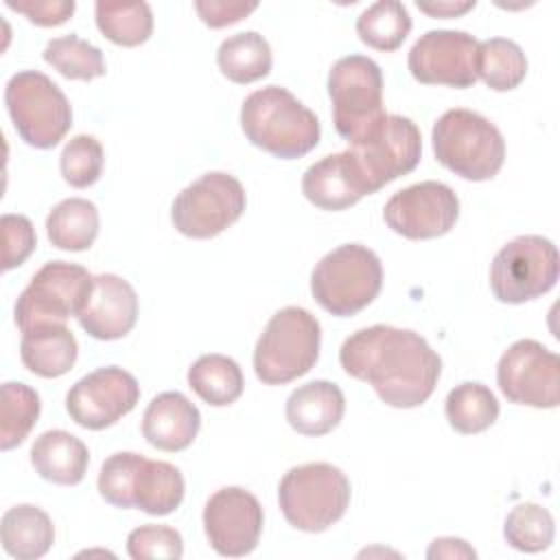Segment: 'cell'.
Returning a JSON list of instances; mask_svg holds the SVG:
<instances>
[{
  "mask_svg": "<svg viewBox=\"0 0 560 560\" xmlns=\"http://www.w3.org/2000/svg\"><path fill=\"white\" fill-rule=\"evenodd\" d=\"M346 374L365 381L378 398L398 409H411L433 394L442 359L413 330L374 324L352 332L339 350Z\"/></svg>",
  "mask_w": 560,
  "mask_h": 560,
  "instance_id": "obj_1",
  "label": "cell"
},
{
  "mask_svg": "<svg viewBox=\"0 0 560 560\" xmlns=\"http://www.w3.org/2000/svg\"><path fill=\"white\" fill-rule=\"evenodd\" d=\"M245 138L280 160L306 155L319 142L317 116L280 85L252 92L241 105Z\"/></svg>",
  "mask_w": 560,
  "mask_h": 560,
  "instance_id": "obj_2",
  "label": "cell"
},
{
  "mask_svg": "<svg viewBox=\"0 0 560 560\" xmlns=\"http://www.w3.org/2000/svg\"><path fill=\"white\" fill-rule=\"evenodd\" d=\"M435 160L470 182L492 179L505 160V140L486 116L455 107L433 125Z\"/></svg>",
  "mask_w": 560,
  "mask_h": 560,
  "instance_id": "obj_3",
  "label": "cell"
},
{
  "mask_svg": "<svg viewBox=\"0 0 560 560\" xmlns=\"http://www.w3.org/2000/svg\"><path fill=\"white\" fill-rule=\"evenodd\" d=\"M322 328L302 306L271 315L254 348V372L265 385H284L304 376L319 357Z\"/></svg>",
  "mask_w": 560,
  "mask_h": 560,
  "instance_id": "obj_4",
  "label": "cell"
},
{
  "mask_svg": "<svg viewBox=\"0 0 560 560\" xmlns=\"http://www.w3.org/2000/svg\"><path fill=\"white\" fill-rule=\"evenodd\" d=\"M383 284L381 258L361 243L328 252L311 273L315 302L337 317H350L374 302Z\"/></svg>",
  "mask_w": 560,
  "mask_h": 560,
  "instance_id": "obj_5",
  "label": "cell"
},
{
  "mask_svg": "<svg viewBox=\"0 0 560 560\" xmlns=\"http://www.w3.org/2000/svg\"><path fill=\"white\" fill-rule=\"evenodd\" d=\"M278 503L291 527L317 534L346 514L350 481L341 468L326 462L293 466L280 479Z\"/></svg>",
  "mask_w": 560,
  "mask_h": 560,
  "instance_id": "obj_6",
  "label": "cell"
},
{
  "mask_svg": "<svg viewBox=\"0 0 560 560\" xmlns=\"http://www.w3.org/2000/svg\"><path fill=\"white\" fill-rule=\"evenodd\" d=\"M4 103L18 136L35 149L57 147L72 127V107L61 88L37 70H22L7 81Z\"/></svg>",
  "mask_w": 560,
  "mask_h": 560,
  "instance_id": "obj_7",
  "label": "cell"
},
{
  "mask_svg": "<svg viewBox=\"0 0 560 560\" xmlns=\"http://www.w3.org/2000/svg\"><path fill=\"white\" fill-rule=\"evenodd\" d=\"M328 94L337 133L357 144L383 116V72L365 55H348L328 72Z\"/></svg>",
  "mask_w": 560,
  "mask_h": 560,
  "instance_id": "obj_8",
  "label": "cell"
},
{
  "mask_svg": "<svg viewBox=\"0 0 560 560\" xmlns=\"http://www.w3.org/2000/svg\"><path fill=\"white\" fill-rule=\"evenodd\" d=\"M556 245L538 234H525L503 245L490 265V289L499 302L523 304L551 291L558 282Z\"/></svg>",
  "mask_w": 560,
  "mask_h": 560,
  "instance_id": "obj_9",
  "label": "cell"
},
{
  "mask_svg": "<svg viewBox=\"0 0 560 560\" xmlns=\"http://www.w3.org/2000/svg\"><path fill=\"white\" fill-rule=\"evenodd\" d=\"M245 203L243 184L234 175L210 171L175 197L171 221L188 238H212L241 219Z\"/></svg>",
  "mask_w": 560,
  "mask_h": 560,
  "instance_id": "obj_10",
  "label": "cell"
},
{
  "mask_svg": "<svg viewBox=\"0 0 560 560\" xmlns=\"http://www.w3.org/2000/svg\"><path fill=\"white\" fill-rule=\"evenodd\" d=\"M92 278L81 265L46 262L15 302L18 328L24 332L39 324H66L68 317H77L92 289Z\"/></svg>",
  "mask_w": 560,
  "mask_h": 560,
  "instance_id": "obj_11",
  "label": "cell"
},
{
  "mask_svg": "<svg viewBox=\"0 0 560 560\" xmlns=\"http://www.w3.org/2000/svg\"><path fill=\"white\" fill-rule=\"evenodd\" d=\"M372 192L411 173L422 155L418 125L398 114H385L357 144L350 147Z\"/></svg>",
  "mask_w": 560,
  "mask_h": 560,
  "instance_id": "obj_12",
  "label": "cell"
},
{
  "mask_svg": "<svg viewBox=\"0 0 560 560\" xmlns=\"http://www.w3.org/2000/svg\"><path fill=\"white\" fill-rule=\"evenodd\" d=\"M497 383L510 402L553 409L560 402V359L536 339H518L501 354Z\"/></svg>",
  "mask_w": 560,
  "mask_h": 560,
  "instance_id": "obj_13",
  "label": "cell"
},
{
  "mask_svg": "<svg viewBox=\"0 0 560 560\" xmlns=\"http://www.w3.org/2000/svg\"><path fill=\"white\" fill-rule=\"evenodd\" d=\"M457 217L459 199L455 190L433 179L394 192L383 208L387 228L411 241L438 238L451 232Z\"/></svg>",
  "mask_w": 560,
  "mask_h": 560,
  "instance_id": "obj_14",
  "label": "cell"
},
{
  "mask_svg": "<svg viewBox=\"0 0 560 560\" xmlns=\"http://www.w3.org/2000/svg\"><path fill=\"white\" fill-rule=\"evenodd\" d=\"M138 398L140 385L136 376L118 365H107L85 374L70 387L66 409L79 427L101 431L127 416Z\"/></svg>",
  "mask_w": 560,
  "mask_h": 560,
  "instance_id": "obj_15",
  "label": "cell"
},
{
  "mask_svg": "<svg viewBox=\"0 0 560 560\" xmlns=\"http://www.w3.org/2000/svg\"><path fill=\"white\" fill-rule=\"evenodd\" d=\"M479 42L466 31H427L409 50L407 66L424 85L470 88L477 81Z\"/></svg>",
  "mask_w": 560,
  "mask_h": 560,
  "instance_id": "obj_16",
  "label": "cell"
},
{
  "mask_svg": "<svg viewBox=\"0 0 560 560\" xmlns=\"http://www.w3.org/2000/svg\"><path fill=\"white\" fill-rule=\"evenodd\" d=\"M262 508L245 488L217 490L203 508V532L219 556L241 558L256 549L262 532Z\"/></svg>",
  "mask_w": 560,
  "mask_h": 560,
  "instance_id": "obj_17",
  "label": "cell"
},
{
  "mask_svg": "<svg viewBox=\"0 0 560 560\" xmlns=\"http://www.w3.org/2000/svg\"><path fill=\"white\" fill-rule=\"evenodd\" d=\"M81 328L101 341L125 337L138 319V295L133 287L116 273H98L77 315Z\"/></svg>",
  "mask_w": 560,
  "mask_h": 560,
  "instance_id": "obj_18",
  "label": "cell"
},
{
  "mask_svg": "<svg viewBox=\"0 0 560 560\" xmlns=\"http://www.w3.org/2000/svg\"><path fill=\"white\" fill-rule=\"evenodd\" d=\"M302 192L313 206L335 212L354 206L365 195H372V188L357 158L348 149L311 164L302 175Z\"/></svg>",
  "mask_w": 560,
  "mask_h": 560,
  "instance_id": "obj_19",
  "label": "cell"
},
{
  "mask_svg": "<svg viewBox=\"0 0 560 560\" xmlns=\"http://www.w3.org/2000/svg\"><path fill=\"white\" fill-rule=\"evenodd\" d=\"M201 427L199 409L182 392L158 394L142 416L144 440L168 453L188 448Z\"/></svg>",
  "mask_w": 560,
  "mask_h": 560,
  "instance_id": "obj_20",
  "label": "cell"
},
{
  "mask_svg": "<svg viewBox=\"0 0 560 560\" xmlns=\"http://www.w3.org/2000/svg\"><path fill=\"white\" fill-rule=\"evenodd\" d=\"M346 398L339 385L330 381H311L300 385L287 398V422L302 435H326L343 418Z\"/></svg>",
  "mask_w": 560,
  "mask_h": 560,
  "instance_id": "obj_21",
  "label": "cell"
},
{
  "mask_svg": "<svg viewBox=\"0 0 560 560\" xmlns=\"http://www.w3.org/2000/svg\"><path fill=\"white\" fill-rule=\"evenodd\" d=\"M77 354V339L66 324H39L22 332L20 359L24 368L37 376H63L72 370Z\"/></svg>",
  "mask_w": 560,
  "mask_h": 560,
  "instance_id": "obj_22",
  "label": "cell"
},
{
  "mask_svg": "<svg viewBox=\"0 0 560 560\" xmlns=\"http://www.w3.org/2000/svg\"><path fill=\"white\" fill-rule=\"evenodd\" d=\"M31 464L46 481L57 486H77L85 477L90 453L77 435L63 429H52L33 442Z\"/></svg>",
  "mask_w": 560,
  "mask_h": 560,
  "instance_id": "obj_23",
  "label": "cell"
},
{
  "mask_svg": "<svg viewBox=\"0 0 560 560\" xmlns=\"http://www.w3.org/2000/svg\"><path fill=\"white\" fill-rule=\"evenodd\" d=\"M0 540L11 558L35 560L48 553L52 547L55 527L44 510L22 503L4 512L0 523Z\"/></svg>",
  "mask_w": 560,
  "mask_h": 560,
  "instance_id": "obj_24",
  "label": "cell"
},
{
  "mask_svg": "<svg viewBox=\"0 0 560 560\" xmlns=\"http://www.w3.org/2000/svg\"><path fill=\"white\" fill-rule=\"evenodd\" d=\"M184 499V477L168 462L142 459L131 488L133 508L151 516H164L179 508Z\"/></svg>",
  "mask_w": 560,
  "mask_h": 560,
  "instance_id": "obj_25",
  "label": "cell"
},
{
  "mask_svg": "<svg viewBox=\"0 0 560 560\" xmlns=\"http://www.w3.org/2000/svg\"><path fill=\"white\" fill-rule=\"evenodd\" d=\"M46 234L57 249H88L98 234L96 206L83 197H70L59 201L46 217Z\"/></svg>",
  "mask_w": 560,
  "mask_h": 560,
  "instance_id": "obj_26",
  "label": "cell"
},
{
  "mask_svg": "<svg viewBox=\"0 0 560 560\" xmlns=\"http://www.w3.org/2000/svg\"><path fill=\"white\" fill-rule=\"evenodd\" d=\"M217 63L223 77L234 83H254L271 70L269 42L256 31H243L221 42L217 50Z\"/></svg>",
  "mask_w": 560,
  "mask_h": 560,
  "instance_id": "obj_27",
  "label": "cell"
},
{
  "mask_svg": "<svg viewBox=\"0 0 560 560\" xmlns=\"http://www.w3.org/2000/svg\"><path fill=\"white\" fill-rule=\"evenodd\" d=\"M188 385L203 402L225 407L243 394V372L225 354H203L188 368Z\"/></svg>",
  "mask_w": 560,
  "mask_h": 560,
  "instance_id": "obj_28",
  "label": "cell"
},
{
  "mask_svg": "<svg viewBox=\"0 0 560 560\" xmlns=\"http://www.w3.org/2000/svg\"><path fill=\"white\" fill-rule=\"evenodd\" d=\"M444 411L457 433L472 435L494 424L499 418V400L486 385L466 381L448 392Z\"/></svg>",
  "mask_w": 560,
  "mask_h": 560,
  "instance_id": "obj_29",
  "label": "cell"
},
{
  "mask_svg": "<svg viewBox=\"0 0 560 560\" xmlns=\"http://www.w3.org/2000/svg\"><path fill=\"white\" fill-rule=\"evenodd\" d=\"M527 74L523 48L505 37H490L477 46V79L494 92H508L521 85Z\"/></svg>",
  "mask_w": 560,
  "mask_h": 560,
  "instance_id": "obj_30",
  "label": "cell"
},
{
  "mask_svg": "<svg viewBox=\"0 0 560 560\" xmlns=\"http://www.w3.org/2000/svg\"><path fill=\"white\" fill-rule=\"evenodd\" d=\"M411 31V18L402 2L381 0L357 18V35L374 50L392 52L402 46Z\"/></svg>",
  "mask_w": 560,
  "mask_h": 560,
  "instance_id": "obj_31",
  "label": "cell"
},
{
  "mask_svg": "<svg viewBox=\"0 0 560 560\" xmlns=\"http://www.w3.org/2000/svg\"><path fill=\"white\" fill-rule=\"evenodd\" d=\"M96 26L118 46H140L153 33V13L147 2H96Z\"/></svg>",
  "mask_w": 560,
  "mask_h": 560,
  "instance_id": "obj_32",
  "label": "cell"
},
{
  "mask_svg": "<svg viewBox=\"0 0 560 560\" xmlns=\"http://www.w3.org/2000/svg\"><path fill=\"white\" fill-rule=\"evenodd\" d=\"M39 394L26 383L7 381L2 385V402H0V448L11 451L20 446L39 418Z\"/></svg>",
  "mask_w": 560,
  "mask_h": 560,
  "instance_id": "obj_33",
  "label": "cell"
},
{
  "mask_svg": "<svg viewBox=\"0 0 560 560\" xmlns=\"http://www.w3.org/2000/svg\"><path fill=\"white\" fill-rule=\"evenodd\" d=\"M44 61L66 79L92 81L105 74V59L101 48L74 33L50 39L44 48Z\"/></svg>",
  "mask_w": 560,
  "mask_h": 560,
  "instance_id": "obj_34",
  "label": "cell"
},
{
  "mask_svg": "<svg viewBox=\"0 0 560 560\" xmlns=\"http://www.w3.org/2000/svg\"><path fill=\"white\" fill-rule=\"evenodd\" d=\"M553 516L538 503H518L505 518V540L525 553H536L553 542Z\"/></svg>",
  "mask_w": 560,
  "mask_h": 560,
  "instance_id": "obj_35",
  "label": "cell"
},
{
  "mask_svg": "<svg viewBox=\"0 0 560 560\" xmlns=\"http://www.w3.org/2000/svg\"><path fill=\"white\" fill-rule=\"evenodd\" d=\"M103 147L94 136L79 133L61 151L59 168L63 179L74 188L92 186L103 171Z\"/></svg>",
  "mask_w": 560,
  "mask_h": 560,
  "instance_id": "obj_36",
  "label": "cell"
},
{
  "mask_svg": "<svg viewBox=\"0 0 560 560\" xmlns=\"http://www.w3.org/2000/svg\"><path fill=\"white\" fill-rule=\"evenodd\" d=\"M144 455L131 453V451H120L109 455L98 472V492L101 497L114 505V508H133L131 501V488H133V477L140 466Z\"/></svg>",
  "mask_w": 560,
  "mask_h": 560,
  "instance_id": "obj_37",
  "label": "cell"
},
{
  "mask_svg": "<svg viewBox=\"0 0 560 560\" xmlns=\"http://www.w3.org/2000/svg\"><path fill=\"white\" fill-rule=\"evenodd\" d=\"M127 553L133 560H177L184 553V542L179 532L168 525H140L127 536Z\"/></svg>",
  "mask_w": 560,
  "mask_h": 560,
  "instance_id": "obj_38",
  "label": "cell"
},
{
  "mask_svg": "<svg viewBox=\"0 0 560 560\" xmlns=\"http://www.w3.org/2000/svg\"><path fill=\"white\" fill-rule=\"evenodd\" d=\"M2 228V269L9 271L13 267H20L35 249L37 236L33 230V223L24 214H2L0 219Z\"/></svg>",
  "mask_w": 560,
  "mask_h": 560,
  "instance_id": "obj_39",
  "label": "cell"
},
{
  "mask_svg": "<svg viewBox=\"0 0 560 560\" xmlns=\"http://www.w3.org/2000/svg\"><path fill=\"white\" fill-rule=\"evenodd\" d=\"M7 7L37 26H59L74 13L72 0H7Z\"/></svg>",
  "mask_w": 560,
  "mask_h": 560,
  "instance_id": "obj_40",
  "label": "cell"
},
{
  "mask_svg": "<svg viewBox=\"0 0 560 560\" xmlns=\"http://www.w3.org/2000/svg\"><path fill=\"white\" fill-rule=\"evenodd\" d=\"M258 4L256 2H228V0H197L195 9L203 24L210 28H223L247 18Z\"/></svg>",
  "mask_w": 560,
  "mask_h": 560,
  "instance_id": "obj_41",
  "label": "cell"
},
{
  "mask_svg": "<svg viewBox=\"0 0 560 560\" xmlns=\"http://www.w3.org/2000/svg\"><path fill=\"white\" fill-rule=\"evenodd\" d=\"M427 558H477V553L462 538H435L427 551Z\"/></svg>",
  "mask_w": 560,
  "mask_h": 560,
  "instance_id": "obj_42",
  "label": "cell"
},
{
  "mask_svg": "<svg viewBox=\"0 0 560 560\" xmlns=\"http://www.w3.org/2000/svg\"><path fill=\"white\" fill-rule=\"evenodd\" d=\"M418 9L424 11L431 18H459L466 11L475 9V0H466V2H451V0H442V2H418Z\"/></svg>",
  "mask_w": 560,
  "mask_h": 560,
  "instance_id": "obj_43",
  "label": "cell"
}]
</instances>
